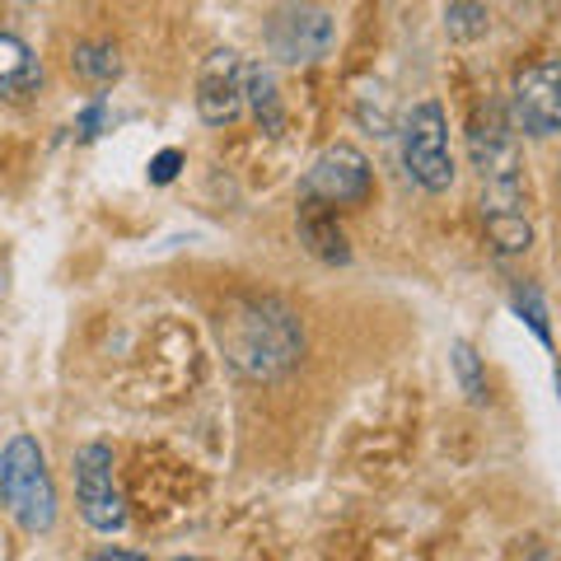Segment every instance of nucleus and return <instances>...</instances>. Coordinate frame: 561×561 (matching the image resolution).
<instances>
[{
  "mask_svg": "<svg viewBox=\"0 0 561 561\" xmlns=\"http://www.w3.org/2000/svg\"><path fill=\"white\" fill-rule=\"evenodd\" d=\"M216 337L239 375L276 379L305 356V328L300 319L276 300H234L220 309Z\"/></svg>",
  "mask_w": 561,
  "mask_h": 561,
  "instance_id": "f257e3e1",
  "label": "nucleus"
},
{
  "mask_svg": "<svg viewBox=\"0 0 561 561\" xmlns=\"http://www.w3.org/2000/svg\"><path fill=\"white\" fill-rule=\"evenodd\" d=\"M472 169L482 173V210H519L524 206V160L519 131L501 103H482L468 127Z\"/></svg>",
  "mask_w": 561,
  "mask_h": 561,
  "instance_id": "f03ea898",
  "label": "nucleus"
},
{
  "mask_svg": "<svg viewBox=\"0 0 561 561\" xmlns=\"http://www.w3.org/2000/svg\"><path fill=\"white\" fill-rule=\"evenodd\" d=\"M0 501L10 505L24 534H47L57 524V491H51L47 459L33 435H14L0 449Z\"/></svg>",
  "mask_w": 561,
  "mask_h": 561,
  "instance_id": "7ed1b4c3",
  "label": "nucleus"
},
{
  "mask_svg": "<svg viewBox=\"0 0 561 561\" xmlns=\"http://www.w3.org/2000/svg\"><path fill=\"white\" fill-rule=\"evenodd\" d=\"M402 164L408 179L426 192H449L454 183V154H449V127H445V108L435 99L416 103L402 122Z\"/></svg>",
  "mask_w": 561,
  "mask_h": 561,
  "instance_id": "20e7f679",
  "label": "nucleus"
},
{
  "mask_svg": "<svg viewBox=\"0 0 561 561\" xmlns=\"http://www.w3.org/2000/svg\"><path fill=\"white\" fill-rule=\"evenodd\" d=\"M76 501L90 529L117 534L127 524V505H122V486L113 472V449L108 445H84L76 454Z\"/></svg>",
  "mask_w": 561,
  "mask_h": 561,
  "instance_id": "39448f33",
  "label": "nucleus"
},
{
  "mask_svg": "<svg viewBox=\"0 0 561 561\" xmlns=\"http://www.w3.org/2000/svg\"><path fill=\"white\" fill-rule=\"evenodd\" d=\"M332 38H337V24L323 5H280L267 20V47L286 66H309L328 57Z\"/></svg>",
  "mask_w": 561,
  "mask_h": 561,
  "instance_id": "423d86ee",
  "label": "nucleus"
},
{
  "mask_svg": "<svg viewBox=\"0 0 561 561\" xmlns=\"http://www.w3.org/2000/svg\"><path fill=\"white\" fill-rule=\"evenodd\" d=\"M300 197L305 202H319L328 210L337 206H360L370 197V164L356 146H328L319 160L309 164L305 183H300Z\"/></svg>",
  "mask_w": 561,
  "mask_h": 561,
  "instance_id": "0eeeda50",
  "label": "nucleus"
},
{
  "mask_svg": "<svg viewBox=\"0 0 561 561\" xmlns=\"http://www.w3.org/2000/svg\"><path fill=\"white\" fill-rule=\"evenodd\" d=\"M511 127L524 136L561 131V57L519 70V80L511 90Z\"/></svg>",
  "mask_w": 561,
  "mask_h": 561,
  "instance_id": "6e6552de",
  "label": "nucleus"
},
{
  "mask_svg": "<svg viewBox=\"0 0 561 561\" xmlns=\"http://www.w3.org/2000/svg\"><path fill=\"white\" fill-rule=\"evenodd\" d=\"M197 113L206 127H230V122L243 113V61L239 51L220 47L210 51L202 76H197Z\"/></svg>",
  "mask_w": 561,
  "mask_h": 561,
  "instance_id": "1a4fd4ad",
  "label": "nucleus"
},
{
  "mask_svg": "<svg viewBox=\"0 0 561 561\" xmlns=\"http://www.w3.org/2000/svg\"><path fill=\"white\" fill-rule=\"evenodd\" d=\"M43 84V66L33 47L14 33H0V99H28Z\"/></svg>",
  "mask_w": 561,
  "mask_h": 561,
  "instance_id": "9d476101",
  "label": "nucleus"
},
{
  "mask_svg": "<svg viewBox=\"0 0 561 561\" xmlns=\"http://www.w3.org/2000/svg\"><path fill=\"white\" fill-rule=\"evenodd\" d=\"M300 239L309 243L323 262H346V234L337 230V210H328L319 202H300Z\"/></svg>",
  "mask_w": 561,
  "mask_h": 561,
  "instance_id": "9b49d317",
  "label": "nucleus"
},
{
  "mask_svg": "<svg viewBox=\"0 0 561 561\" xmlns=\"http://www.w3.org/2000/svg\"><path fill=\"white\" fill-rule=\"evenodd\" d=\"M243 103H249L253 117L267 131L280 127V94H276V80H272L267 66H249V61H243Z\"/></svg>",
  "mask_w": 561,
  "mask_h": 561,
  "instance_id": "f8f14e48",
  "label": "nucleus"
},
{
  "mask_svg": "<svg viewBox=\"0 0 561 561\" xmlns=\"http://www.w3.org/2000/svg\"><path fill=\"white\" fill-rule=\"evenodd\" d=\"M70 70H76L84 84H113L122 76V57L113 43H80L70 51Z\"/></svg>",
  "mask_w": 561,
  "mask_h": 561,
  "instance_id": "ddd939ff",
  "label": "nucleus"
},
{
  "mask_svg": "<svg viewBox=\"0 0 561 561\" xmlns=\"http://www.w3.org/2000/svg\"><path fill=\"white\" fill-rule=\"evenodd\" d=\"M482 220H486V234L491 243H496L501 253H524L529 249V220H524V210H482Z\"/></svg>",
  "mask_w": 561,
  "mask_h": 561,
  "instance_id": "4468645a",
  "label": "nucleus"
},
{
  "mask_svg": "<svg viewBox=\"0 0 561 561\" xmlns=\"http://www.w3.org/2000/svg\"><path fill=\"white\" fill-rule=\"evenodd\" d=\"M445 28H449V38L472 43L491 28V14H486V5H478V0H454V5L445 10Z\"/></svg>",
  "mask_w": 561,
  "mask_h": 561,
  "instance_id": "2eb2a0df",
  "label": "nucleus"
},
{
  "mask_svg": "<svg viewBox=\"0 0 561 561\" xmlns=\"http://www.w3.org/2000/svg\"><path fill=\"white\" fill-rule=\"evenodd\" d=\"M454 370H459V379H463V393H468L472 402H482V398H486V379H482V370H478V356H472V346H468V342L454 346Z\"/></svg>",
  "mask_w": 561,
  "mask_h": 561,
  "instance_id": "dca6fc26",
  "label": "nucleus"
},
{
  "mask_svg": "<svg viewBox=\"0 0 561 561\" xmlns=\"http://www.w3.org/2000/svg\"><path fill=\"white\" fill-rule=\"evenodd\" d=\"M179 164H183V154H179V150L154 154V164H150V183H173V173H179Z\"/></svg>",
  "mask_w": 561,
  "mask_h": 561,
  "instance_id": "f3484780",
  "label": "nucleus"
},
{
  "mask_svg": "<svg viewBox=\"0 0 561 561\" xmlns=\"http://www.w3.org/2000/svg\"><path fill=\"white\" fill-rule=\"evenodd\" d=\"M99 127H103V103H90V108L80 113V136L90 140V136H99Z\"/></svg>",
  "mask_w": 561,
  "mask_h": 561,
  "instance_id": "a211bd4d",
  "label": "nucleus"
},
{
  "mask_svg": "<svg viewBox=\"0 0 561 561\" xmlns=\"http://www.w3.org/2000/svg\"><path fill=\"white\" fill-rule=\"evenodd\" d=\"M94 561H146V557H140V552H103Z\"/></svg>",
  "mask_w": 561,
  "mask_h": 561,
  "instance_id": "6ab92c4d",
  "label": "nucleus"
},
{
  "mask_svg": "<svg viewBox=\"0 0 561 561\" xmlns=\"http://www.w3.org/2000/svg\"><path fill=\"white\" fill-rule=\"evenodd\" d=\"M179 561H197V557H179Z\"/></svg>",
  "mask_w": 561,
  "mask_h": 561,
  "instance_id": "aec40b11",
  "label": "nucleus"
}]
</instances>
